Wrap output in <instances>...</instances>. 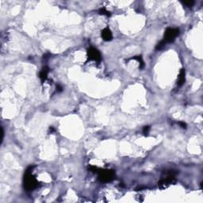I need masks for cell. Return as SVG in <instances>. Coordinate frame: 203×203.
Segmentation results:
<instances>
[{
    "instance_id": "cell-1",
    "label": "cell",
    "mask_w": 203,
    "mask_h": 203,
    "mask_svg": "<svg viewBox=\"0 0 203 203\" xmlns=\"http://www.w3.org/2000/svg\"><path fill=\"white\" fill-rule=\"evenodd\" d=\"M33 168H34V166H30L26 169L25 175H24V178H23L24 188L28 191H31L38 186V182L32 174Z\"/></svg>"
},
{
    "instance_id": "cell-2",
    "label": "cell",
    "mask_w": 203,
    "mask_h": 203,
    "mask_svg": "<svg viewBox=\"0 0 203 203\" xmlns=\"http://www.w3.org/2000/svg\"><path fill=\"white\" fill-rule=\"evenodd\" d=\"M165 175L166 176L163 177L160 179V181L158 182V185L160 186L161 188H166L169 185L175 182V175H177V171L170 170L165 172Z\"/></svg>"
},
{
    "instance_id": "cell-3",
    "label": "cell",
    "mask_w": 203,
    "mask_h": 203,
    "mask_svg": "<svg viewBox=\"0 0 203 203\" xmlns=\"http://www.w3.org/2000/svg\"><path fill=\"white\" fill-rule=\"evenodd\" d=\"M99 175V179L102 182H109L114 180L115 177V172L113 170L107 169H99L97 173Z\"/></svg>"
},
{
    "instance_id": "cell-4",
    "label": "cell",
    "mask_w": 203,
    "mask_h": 203,
    "mask_svg": "<svg viewBox=\"0 0 203 203\" xmlns=\"http://www.w3.org/2000/svg\"><path fill=\"white\" fill-rule=\"evenodd\" d=\"M178 35H179V29L178 28L168 27L166 29L164 33V41L166 42V44L173 42Z\"/></svg>"
},
{
    "instance_id": "cell-5",
    "label": "cell",
    "mask_w": 203,
    "mask_h": 203,
    "mask_svg": "<svg viewBox=\"0 0 203 203\" xmlns=\"http://www.w3.org/2000/svg\"><path fill=\"white\" fill-rule=\"evenodd\" d=\"M87 57L89 60L95 61L98 63H99L101 61V58H102L99 51L94 47H90L89 49H87Z\"/></svg>"
},
{
    "instance_id": "cell-6",
    "label": "cell",
    "mask_w": 203,
    "mask_h": 203,
    "mask_svg": "<svg viewBox=\"0 0 203 203\" xmlns=\"http://www.w3.org/2000/svg\"><path fill=\"white\" fill-rule=\"evenodd\" d=\"M102 37L105 41H110L113 39V34L109 28H105L102 31Z\"/></svg>"
},
{
    "instance_id": "cell-7",
    "label": "cell",
    "mask_w": 203,
    "mask_h": 203,
    "mask_svg": "<svg viewBox=\"0 0 203 203\" xmlns=\"http://www.w3.org/2000/svg\"><path fill=\"white\" fill-rule=\"evenodd\" d=\"M185 81H186L185 70L182 68V69H181L180 72H179V75H178V83H177V84H178V87H182V86L184 84Z\"/></svg>"
},
{
    "instance_id": "cell-8",
    "label": "cell",
    "mask_w": 203,
    "mask_h": 203,
    "mask_svg": "<svg viewBox=\"0 0 203 203\" xmlns=\"http://www.w3.org/2000/svg\"><path fill=\"white\" fill-rule=\"evenodd\" d=\"M49 71V68H48V67H45V68H43L42 70L41 71V72H40L39 77H40V79H41V82L42 83L45 82V81L46 80Z\"/></svg>"
},
{
    "instance_id": "cell-9",
    "label": "cell",
    "mask_w": 203,
    "mask_h": 203,
    "mask_svg": "<svg viewBox=\"0 0 203 203\" xmlns=\"http://www.w3.org/2000/svg\"><path fill=\"white\" fill-rule=\"evenodd\" d=\"M133 59H134V60H136V61H137L140 63V65H139L140 69H143V68H144V61H143L142 57H141V56L134 57H132V58H131V60H133Z\"/></svg>"
},
{
    "instance_id": "cell-10",
    "label": "cell",
    "mask_w": 203,
    "mask_h": 203,
    "mask_svg": "<svg viewBox=\"0 0 203 203\" xmlns=\"http://www.w3.org/2000/svg\"><path fill=\"white\" fill-rule=\"evenodd\" d=\"M165 45H166V42L164 41V40H162V41H160L156 45V50L163 49L164 47H165Z\"/></svg>"
},
{
    "instance_id": "cell-11",
    "label": "cell",
    "mask_w": 203,
    "mask_h": 203,
    "mask_svg": "<svg viewBox=\"0 0 203 203\" xmlns=\"http://www.w3.org/2000/svg\"><path fill=\"white\" fill-rule=\"evenodd\" d=\"M99 13L100 14H102V15H106V16H110L111 14L110 11H106L105 8H101V9H99Z\"/></svg>"
},
{
    "instance_id": "cell-12",
    "label": "cell",
    "mask_w": 203,
    "mask_h": 203,
    "mask_svg": "<svg viewBox=\"0 0 203 203\" xmlns=\"http://www.w3.org/2000/svg\"><path fill=\"white\" fill-rule=\"evenodd\" d=\"M182 3L186 6V7H191L194 4V1H185V2H182Z\"/></svg>"
},
{
    "instance_id": "cell-13",
    "label": "cell",
    "mask_w": 203,
    "mask_h": 203,
    "mask_svg": "<svg viewBox=\"0 0 203 203\" xmlns=\"http://www.w3.org/2000/svg\"><path fill=\"white\" fill-rule=\"evenodd\" d=\"M149 130H150V126H148V125L144 126V128H143V133H144V135L148 136V132H149Z\"/></svg>"
},
{
    "instance_id": "cell-14",
    "label": "cell",
    "mask_w": 203,
    "mask_h": 203,
    "mask_svg": "<svg viewBox=\"0 0 203 203\" xmlns=\"http://www.w3.org/2000/svg\"><path fill=\"white\" fill-rule=\"evenodd\" d=\"M178 125H180L182 128H186V124L185 122H183V121H179V122H178Z\"/></svg>"
},
{
    "instance_id": "cell-15",
    "label": "cell",
    "mask_w": 203,
    "mask_h": 203,
    "mask_svg": "<svg viewBox=\"0 0 203 203\" xmlns=\"http://www.w3.org/2000/svg\"><path fill=\"white\" fill-rule=\"evenodd\" d=\"M57 91L58 92H61L63 91V87L61 85H57Z\"/></svg>"
}]
</instances>
